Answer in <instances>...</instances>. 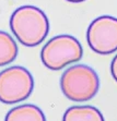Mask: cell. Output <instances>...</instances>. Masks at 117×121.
Masks as SVG:
<instances>
[{"mask_svg":"<svg viewBox=\"0 0 117 121\" xmlns=\"http://www.w3.org/2000/svg\"><path fill=\"white\" fill-rule=\"evenodd\" d=\"M111 73L113 79L117 82V55L114 57V59L112 60L111 63Z\"/></svg>","mask_w":117,"mask_h":121,"instance_id":"obj_9","label":"cell"},{"mask_svg":"<svg viewBox=\"0 0 117 121\" xmlns=\"http://www.w3.org/2000/svg\"><path fill=\"white\" fill-rule=\"evenodd\" d=\"M4 121H46L43 110L35 105L15 106L8 111Z\"/></svg>","mask_w":117,"mask_h":121,"instance_id":"obj_6","label":"cell"},{"mask_svg":"<svg viewBox=\"0 0 117 121\" xmlns=\"http://www.w3.org/2000/svg\"><path fill=\"white\" fill-rule=\"evenodd\" d=\"M34 79L27 69L13 65L0 72V101L7 105L18 104L31 96Z\"/></svg>","mask_w":117,"mask_h":121,"instance_id":"obj_4","label":"cell"},{"mask_svg":"<svg viewBox=\"0 0 117 121\" xmlns=\"http://www.w3.org/2000/svg\"><path fill=\"white\" fill-rule=\"evenodd\" d=\"M83 49L80 42L71 35H57L46 43L40 50V60L47 69L59 71L70 63L80 61Z\"/></svg>","mask_w":117,"mask_h":121,"instance_id":"obj_3","label":"cell"},{"mask_svg":"<svg viewBox=\"0 0 117 121\" xmlns=\"http://www.w3.org/2000/svg\"><path fill=\"white\" fill-rule=\"evenodd\" d=\"M18 51V45L13 37L7 32L0 31V67L14 61Z\"/></svg>","mask_w":117,"mask_h":121,"instance_id":"obj_8","label":"cell"},{"mask_svg":"<svg viewBox=\"0 0 117 121\" xmlns=\"http://www.w3.org/2000/svg\"><path fill=\"white\" fill-rule=\"evenodd\" d=\"M63 121H105L100 110L93 106H72L65 111Z\"/></svg>","mask_w":117,"mask_h":121,"instance_id":"obj_7","label":"cell"},{"mask_svg":"<svg viewBox=\"0 0 117 121\" xmlns=\"http://www.w3.org/2000/svg\"><path fill=\"white\" fill-rule=\"evenodd\" d=\"M89 47L99 55L117 51V17L102 15L91 22L86 30Z\"/></svg>","mask_w":117,"mask_h":121,"instance_id":"obj_5","label":"cell"},{"mask_svg":"<svg viewBox=\"0 0 117 121\" xmlns=\"http://www.w3.org/2000/svg\"><path fill=\"white\" fill-rule=\"evenodd\" d=\"M68 2H72V3H79V2H83V1H86V0H66Z\"/></svg>","mask_w":117,"mask_h":121,"instance_id":"obj_10","label":"cell"},{"mask_svg":"<svg viewBox=\"0 0 117 121\" xmlns=\"http://www.w3.org/2000/svg\"><path fill=\"white\" fill-rule=\"evenodd\" d=\"M61 92L72 101L90 100L100 88V80L91 67L86 65H76L68 68L60 78Z\"/></svg>","mask_w":117,"mask_h":121,"instance_id":"obj_2","label":"cell"},{"mask_svg":"<svg viewBox=\"0 0 117 121\" xmlns=\"http://www.w3.org/2000/svg\"><path fill=\"white\" fill-rule=\"evenodd\" d=\"M10 28L23 46L35 47L42 44L48 35L49 21L40 8L22 6L11 14Z\"/></svg>","mask_w":117,"mask_h":121,"instance_id":"obj_1","label":"cell"}]
</instances>
